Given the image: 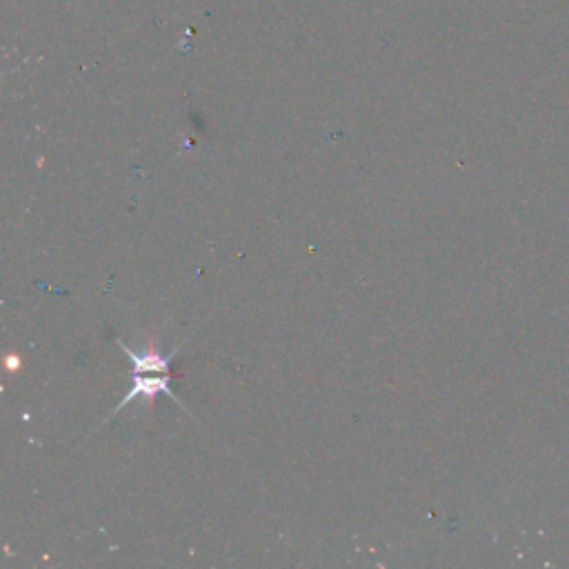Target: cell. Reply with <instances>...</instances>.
Masks as SVG:
<instances>
[{
  "label": "cell",
  "mask_w": 569,
  "mask_h": 569,
  "mask_svg": "<svg viewBox=\"0 0 569 569\" xmlns=\"http://www.w3.org/2000/svg\"><path fill=\"white\" fill-rule=\"evenodd\" d=\"M169 378H172V374H154V372H141V369H134V387L129 389V392L123 396V401L116 405L114 409V414L109 416V418H114L118 412H123L125 405H129L134 401V398L138 396H143L145 401L152 405L154 398L158 394H167L169 398H174V401L181 405L183 409H187L183 405L181 398H178L174 392H172V387H169Z\"/></svg>",
  "instance_id": "cell-1"
}]
</instances>
